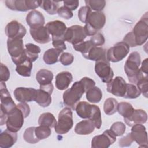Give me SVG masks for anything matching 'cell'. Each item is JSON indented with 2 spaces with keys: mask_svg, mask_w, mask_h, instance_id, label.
Instances as JSON below:
<instances>
[{
  "mask_svg": "<svg viewBox=\"0 0 148 148\" xmlns=\"http://www.w3.org/2000/svg\"><path fill=\"white\" fill-rule=\"evenodd\" d=\"M45 27L51 37H63L67 29L65 24L60 20L48 22Z\"/></svg>",
  "mask_w": 148,
  "mask_h": 148,
  "instance_id": "ffe728a7",
  "label": "cell"
},
{
  "mask_svg": "<svg viewBox=\"0 0 148 148\" xmlns=\"http://www.w3.org/2000/svg\"><path fill=\"white\" fill-rule=\"evenodd\" d=\"M25 116L23 111L17 106L12 110L8 114L6 122L8 130L17 132L20 131L24 124Z\"/></svg>",
  "mask_w": 148,
  "mask_h": 148,
  "instance_id": "52a82bcc",
  "label": "cell"
},
{
  "mask_svg": "<svg viewBox=\"0 0 148 148\" xmlns=\"http://www.w3.org/2000/svg\"><path fill=\"white\" fill-rule=\"evenodd\" d=\"M38 124L40 125L47 126L50 128H54L57 124L54 116L49 112L43 113L39 117Z\"/></svg>",
  "mask_w": 148,
  "mask_h": 148,
  "instance_id": "f546056e",
  "label": "cell"
},
{
  "mask_svg": "<svg viewBox=\"0 0 148 148\" xmlns=\"http://www.w3.org/2000/svg\"><path fill=\"white\" fill-rule=\"evenodd\" d=\"M51 94L42 89L36 90L35 101L39 105L43 108L49 106L51 103Z\"/></svg>",
  "mask_w": 148,
  "mask_h": 148,
  "instance_id": "484cf974",
  "label": "cell"
},
{
  "mask_svg": "<svg viewBox=\"0 0 148 148\" xmlns=\"http://www.w3.org/2000/svg\"><path fill=\"white\" fill-rule=\"evenodd\" d=\"M73 79L72 75L68 71L58 73L56 76V87L59 90H64L68 88Z\"/></svg>",
  "mask_w": 148,
  "mask_h": 148,
  "instance_id": "7402d4cb",
  "label": "cell"
},
{
  "mask_svg": "<svg viewBox=\"0 0 148 148\" xmlns=\"http://www.w3.org/2000/svg\"><path fill=\"white\" fill-rule=\"evenodd\" d=\"M86 36L87 35L85 32L84 27L74 25L67 28L63 38L65 41H67L74 45L83 42Z\"/></svg>",
  "mask_w": 148,
  "mask_h": 148,
  "instance_id": "ba28073f",
  "label": "cell"
},
{
  "mask_svg": "<svg viewBox=\"0 0 148 148\" xmlns=\"http://www.w3.org/2000/svg\"><path fill=\"white\" fill-rule=\"evenodd\" d=\"M140 93H142L143 96L146 98H147V93H148V77L145 76L142 78L140 80L138 81L137 84H136Z\"/></svg>",
  "mask_w": 148,
  "mask_h": 148,
  "instance_id": "f6af8a7d",
  "label": "cell"
},
{
  "mask_svg": "<svg viewBox=\"0 0 148 148\" xmlns=\"http://www.w3.org/2000/svg\"><path fill=\"white\" fill-rule=\"evenodd\" d=\"M148 59L146 58L143 60V61L142 63V66L140 68V71L142 72L145 75H147V71H148Z\"/></svg>",
  "mask_w": 148,
  "mask_h": 148,
  "instance_id": "9f6ffc18",
  "label": "cell"
},
{
  "mask_svg": "<svg viewBox=\"0 0 148 148\" xmlns=\"http://www.w3.org/2000/svg\"><path fill=\"white\" fill-rule=\"evenodd\" d=\"M52 45L54 48L62 51L66 49L63 37H52Z\"/></svg>",
  "mask_w": 148,
  "mask_h": 148,
  "instance_id": "bcb514c9",
  "label": "cell"
},
{
  "mask_svg": "<svg viewBox=\"0 0 148 148\" xmlns=\"http://www.w3.org/2000/svg\"><path fill=\"white\" fill-rule=\"evenodd\" d=\"M84 57L86 59L96 62L102 59L106 58V51L101 47L93 46Z\"/></svg>",
  "mask_w": 148,
  "mask_h": 148,
  "instance_id": "83f0119b",
  "label": "cell"
},
{
  "mask_svg": "<svg viewBox=\"0 0 148 148\" xmlns=\"http://www.w3.org/2000/svg\"><path fill=\"white\" fill-rule=\"evenodd\" d=\"M63 51L56 48H51L46 50L43 57L44 62L47 65H53L58 61V57Z\"/></svg>",
  "mask_w": 148,
  "mask_h": 148,
  "instance_id": "f1b7e54d",
  "label": "cell"
},
{
  "mask_svg": "<svg viewBox=\"0 0 148 148\" xmlns=\"http://www.w3.org/2000/svg\"><path fill=\"white\" fill-rule=\"evenodd\" d=\"M0 87L1 110L8 114L17 105L12 99L4 82H1Z\"/></svg>",
  "mask_w": 148,
  "mask_h": 148,
  "instance_id": "7c38bea8",
  "label": "cell"
},
{
  "mask_svg": "<svg viewBox=\"0 0 148 148\" xmlns=\"http://www.w3.org/2000/svg\"><path fill=\"white\" fill-rule=\"evenodd\" d=\"M80 82L82 83L83 86H84V88L86 90V92L88 90H90L92 87H94L95 85V82L92 79H91V78H89L88 77H83L80 80Z\"/></svg>",
  "mask_w": 148,
  "mask_h": 148,
  "instance_id": "816d5d0a",
  "label": "cell"
},
{
  "mask_svg": "<svg viewBox=\"0 0 148 148\" xmlns=\"http://www.w3.org/2000/svg\"><path fill=\"white\" fill-rule=\"evenodd\" d=\"M95 72L101 80L105 83H109L113 77L114 73L110 67L109 61L106 58L95 62Z\"/></svg>",
  "mask_w": 148,
  "mask_h": 148,
  "instance_id": "30bf717a",
  "label": "cell"
},
{
  "mask_svg": "<svg viewBox=\"0 0 148 148\" xmlns=\"http://www.w3.org/2000/svg\"><path fill=\"white\" fill-rule=\"evenodd\" d=\"M1 82H6L10 77V71L8 68L3 63H1Z\"/></svg>",
  "mask_w": 148,
  "mask_h": 148,
  "instance_id": "f907efd6",
  "label": "cell"
},
{
  "mask_svg": "<svg viewBox=\"0 0 148 148\" xmlns=\"http://www.w3.org/2000/svg\"><path fill=\"white\" fill-rule=\"evenodd\" d=\"M90 119L94 124L95 127L97 129H99L102 125V119H101V113L99 108L95 105H92V113Z\"/></svg>",
  "mask_w": 148,
  "mask_h": 148,
  "instance_id": "d590c367",
  "label": "cell"
},
{
  "mask_svg": "<svg viewBox=\"0 0 148 148\" xmlns=\"http://www.w3.org/2000/svg\"><path fill=\"white\" fill-rule=\"evenodd\" d=\"M32 69V62L29 59H27L21 64L16 66V71L20 75L24 77H29Z\"/></svg>",
  "mask_w": 148,
  "mask_h": 148,
  "instance_id": "4dcf8cb0",
  "label": "cell"
},
{
  "mask_svg": "<svg viewBox=\"0 0 148 148\" xmlns=\"http://www.w3.org/2000/svg\"><path fill=\"white\" fill-rule=\"evenodd\" d=\"M6 6L12 10L27 12L31 9H35L40 6L42 1L36 0H13L5 1Z\"/></svg>",
  "mask_w": 148,
  "mask_h": 148,
  "instance_id": "9c48e42d",
  "label": "cell"
},
{
  "mask_svg": "<svg viewBox=\"0 0 148 148\" xmlns=\"http://www.w3.org/2000/svg\"><path fill=\"white\" fill-rule=\"evenodd\" d=\"M116 140V136L110 130L105 131L102 134L95 136L91 140L92 148H108Z\"/></svg>",
  "mask_w": 148,
  "mask_h": 148,
  "instance_id": "8fae6325",
  "label": "cell"
},
{
  "mask_svg": "<svg viewBox=\"0 0 148 148\" xmlns=\"http://www.w3.org/2000/svg\"><path fill=\"white\" fill-rule=\"evenodd\" d=\"M17 140V132L5 130L0 134V147L9 148L12 147Z\"/></svg>",
  "mask_w": 148,
  "mask_h": 148,
  "instance_id": "603a6c76",
  "label": "cell"
},
{
  "mask_svg": "<svg viewBox=\"0 0 148 148\" xmlns=\"http://www.w3.org/2000/svg\"><path fill=\"white\" fill-rule=\"evenodd\" d=\"M30 34L33 39L40 44H45L51 40L50 35L45 26L30 28Z\"/></svg>",
  "mask_w": 148,
  "mask_h": 148,
  "instance_id": "ac0fdd59",
  "label": "cell"
},
{
  "mask_svg": "<svg viewBox=\"0 0 148 148\" xmlns=\"http://www.w3.org/2000/svg\"><path fill=\"white\" fill-rule=\"evenodd\" d=\"M7 49L12 60L17 59L25 53V48L22 39H10L7 40Z\"/></svg>",
  "mask_w": 148,
  "mask_h": 148,
  "instance_id": "9a60e30c",
  "label": "cell"
},
{
  "mask_svg": "<svg viewBox=\"0 0 148 148\" xmlns=\"http://www.w3.org/2000/svg\"><path fill=\"white\" fill-rule=\"evenodd\" d=\"M58 15L66 20H69L73 17V13L71 10L65 7L64 6L58 8L57 10Z\"/></svg>",
  "mask_w": 148,
  "mask_h": 148,
  "instance_id": "c3c4849f",
  "label": "cell"
},
{
  "mask_svg": "<svg viewBox=\"0 0 148 148\" xmlns=\"http://www.w3.org/2000/svg\"><path fill=\"white\" fill-rule=\"evenodd\" d=\"M91 12V9L88 6L86 5L81 7L78 11V17L80 21L83 23H86Z\"/></svg>",
  "mask_w": 148,
  "mask_h": 148,
  "instance_id": "ee69618b",
  "label": "cell"
},
{
  "mask_svg": "<svg viewBox=\"0 0 148 148\" xmlns=\"http://www.w3.org/2000/svg\"><path fill=\"white\" fill-rule=\"evenodd\" d=\"M134 109L132 105L128 102H121L118 103L117 112L124 118L130 117L133 113Z\"/></svg>",
  "mask_w": 148,
  "mask_h": 148,
  "instance_id": "e575fe53",
  "label": "cell"
},
{
  "mask_svg": "<svg viewBox=\"0 0 148 148\" xmlns=\"http://www.w3.org/2000/svg\"><path fill=\"white\" fill-rule=\"evenodd\" d=\"M84 92L86 90L82 83L80 81L75 82L70 88L64 92L62 95L64 104L71 109L75 110Z\"/></svg>",
  "mask_w": 148,
  "mask_h": 148,
  "instance_id": "3957f363",
  "label": "cell"
},
{
  "mask_svg": "<svg viewBox=\"0 0 148 148\" xmlns=\"http://www.w3.org/2000/svg\"><path fill=\"white\" fill-rule=\"evenodd\" d=\"M90 40L95 46H102L105 42L103 35L101 33H97L94 35L92 36Z\"/></svg>",
  "mask_w": 148,
  "mask_h": 148,
  "instance_id": "681fc988",
  "label": "cell"
},
{
  "mask_svg": "<svg viewBox=\"0 0 148 148\" xmlns=\"http://www.w3.org/2000/svg\"><path fill=\"white\" fill-rule=\"evenodd\" d=\"M25 51L28 58L33 62L39 57V53H40V48L33 43H27L25 46Z\"/></svg>",
  "mask_w": 148,
  "mask_h": 148,
  "instance_id": "d6a6232c",
  "label": "cell"
},
{
  "mask_svg": "<svg viewBox=\"0 0 148 148\" xmlns=\"http://www.w3.org/2000/svg\"><path fill=\"white\" fill-rule=\"evenodd\" d=\"M64 5L65 7L67 8L69 10H75L79 6V1L77 0H72V1H63Z\"/></svg>",
  "mask_w": 148,
  "mask_h": 148,
  "instance_id": "db71d44e",
  "label": "cell"
},
{
  "mask_svg": "<svg viewBox=\"0 0 148 148\" xmlns=\"http://www.w3.org/2000/svg\"><path fill=\"white\" fill-rule=\"evenodd\" d=\"M147 120L146 112L142 109H134L132 114L128 117L124 118V120L129 127L136 124H143Z\"/></svg>",
  "mask_w": 148,
  "mask_h": 148,
  "instance_id": "d6986e66",
  "label": "cell"
},
{
  "mask_svg": "<svg viewBox=\"0 0 148 148\" xmlns=\"http://www.w3.org/2000/svg\"><path fill=\"white\" fill-rule=\"evenodd\" d=\"M13 93L17 101L26 103L35 101L36 90L31 87H17L14 90Z\"/></svg>",
  "mask_w": 148,
  "mask_h": 148,
  "instance_id": "e0dca14e",
  "label": "cell"
},
{
  "mask_svg": "<svg viewBox=\"0 0 148 148\" xmlns=\"http://www.w3.org/2000/svg\"><path fill=\"white\" fill-rule=\"evenodd\" d=\"M73 125V116L71 109L68 107L64 108L58 114V121L54 127V130L58 134H65L70 131Z\"/></svg>",
  "mask_w": 148,
  "mask_h": 148,
  "instance_id": "5b68a950",
  "label": "cell"
},
{
  "mask_svg": "<svg viewBox=\"0 0 148 148\" xmlns=\"http://www.w3.org/2000/svg\"><path fill=\"white\" fill-rule=\"evenodd\" d=\"M106 17L101 12H93L90 14L84 29L87 36H93L105 24Z\"/></svg>",
  "mask_w": 148,
  "mask_h": 148,
  "instance_id": "277c9868",
  "label": "cell"
},
{
  "mask_svg": "<svg viewBox=\"0 0 148 148\" xmlns=\"http://www.w3.org/2000/svg\"><path fill=\"white\" fill-rule=\"evenodd\" d=\"M26 22L30 28H34L44 26L45 20L41 12L36 10H32L27 15Z\"/></svg>",
  "mask_w": 148,
  "mask_h": 148,
  "instance_id": "44dd1931",
  "label": "cell"
},
{
  "mask_svg": "<svg viewBox=\"0 0 148 148\" xmlns=\"http://www.w3.org/2000/svg\"><path fill=\"white\" fill-rule=\"evenodd\" d=\"M140 91L135 84L127 83V87L124 98L129 99H134L139 97L140 95Z\"/></svg>",
  "mask_w": 148,
  "mask_h": 148,
  "instance_id": "ab89813d",
  "label": "cell"
},
{
  "mask_svg": "<svg viewBox=\"0 0 148 148\" xmlns=\"http://www.w3.org/2000/svg\"><path fill=\"white\" fill-rule=\"evenodd\" d=\"M36 79L40 86H46L52 84L53 72L46 69H40L36 74Z\"/></svg>",
  "mask_w": 148,
  "mask_h": 148,
  "instance_id": "d4e9b609",
  "label": "cell"
},
{
  "mask_svg": "<svg viewBox=\"0 0 148 148\" xmlns=\"http://www.w3.org/2000/svg\"><path fill=\"white\" fill-rule=\"evenodd\" d=\"M102 98V92L98 87H93L86 92V98L91 103H98Z\"/></svg>",
  "mask_w": 148,
  "mask_h": 148,
  "instance_id": "1f68e13d",
  "label": "cell"
},
{
  "mask_svg": "<svg viewBox=\"0 0 148 148\" xmlns=\"http://www.w3.org/2000/svg\"><path fill=\"white\" fill-rule=\"evenodd\" d=\"M95 126L90 120H84L76 124L75 127V132L80 135H87L94 131Z\"/></svg>",
  "mask_w": 148,
  "mask_h": 148,
  "instance_id": "cb8c5ba5",
  "label": "cell"
},
{
  "mask_svg": "<svg viewBox=\"0 0 148 148\" xmlns=\"http://www.w3.org/2000/svg\"><path fill=\"white\" fill-rule=\"evenodd\" d=\"M35 134L37 138L40 140L48 138L51 133L50 127L44 125H39L35 127Z\"/></svg>",
  "mask_w": 148,
  "mask_h": 148,
  "instance_id": "b9f144b4",
  "label": "cell"
},
{
  "mask_svg": "<svg viewBox=\"0 0 148 148\" xmlns=\"http://www.w3.org/2000/svg\"><path fill=\"white\" fill-rule=\"evenodd\" d=\"M118 102L113 98H107L103 104V111L107 115H112L117 112Z\"/></svg>",
  "mask_w": 148,
  "mask_h": 148,
  "instance_id": "836d02e7",
  "label": "cell"
},
{
  "mask_svg": "<svg viewBox=\"0 0 148 148\" xmlns=\"http://www.w3.org/2000/svg\"><path fill=\"white\" fill-rule=\"evenodd\" d=\"M140 60L139 53L134 51L130 53L124 64V71L129 82L133 83V84H136L142 78L147 76V75L143 73L139 69Z\"/></svg>",
  "mask_w": 148,
  "mask_h": 148,
  "instance_id": "7a4b0ae2",
  "label": "cell"
},
{
  "mask_svg": "<svg viewBox=\"0 0 148 148\" xmlns=\"http://www.w3.org/2000/svg\"><path fill=\"white\" fill-rule=\"evenodd\" d=\"M130 51V46L125 42L116 43L107 51L106 57L108 61L117 62L124 59Z\"/></svg>",
  "mask_w": 148,
  "mask_h": 148,
  "instance_id": "8992f818",
  "label": "cell"
},
{
  "mask_svg": "<svg viewBox=\"0 0 148 148\" xmlns=\"http://www.w3.org/2000/svg\"><path fill=\"white\" fill-rule=\"evenodd\" d=\"M17 106L24 113L25 118L29 116V114L30 113V108H29V105L28 104H27L26 103H22V102H21L20 103H18V105H17Z\"/></svg>",
  "mask_w": 148,
  "mask_h": 148,
  "instance_id": "11a10c76",
  "label": "cell"
},
{
  "mask_svg": "<svg viewBox=\"0 0 148 148\" xmlns=\"http://www.w3.org/2000/svg\"><path fill=\"white\" fill-rule=\"evenodd\" d=\"M131 131V135L140 147H147V134L145 127L142 124H136L133 125Z\"/></svg>",
  "mask_w": 148,
  "mask_h": 148,
  "instance_id": "2e32d148",
  "label": "cell"
},
{
  "mask_svg": "<svg viewBox=\"0 0 148 148\" xmlns=\"http://www.w3.org/2000/svg\"><path fill=\"white\" fill-rule=\"evenodd\" d=\"M75 110L80 117L82 119H89L92 113V105L86 101H81L76 105Z\"/></svg>",
  "mask_w": 148,
  "mask_h": 148,
  "instance_id": "4316f807",
  "label": "cell"
},
{
  "mask_svg": "<svg viewBox=\"0 0 148 148\" xmlns=\"http://www.w3.org/2000/svg\"><path fill=\"white\" fill-rule=\"evenodd\" d=\"M134 140L131 135V134H128L126 136L121 138L119 141V145L121 147H127L131 146Z\"/></svg>",
  "mask_w": 148,
  "mask_h": 148,
  "instance_id": "f5cc1de1",
  "label": "cell"
},
{
  "mask_svg": "<svg viewBox=\"0 0 148 148\" xmlns=\"http://www.w3.org/2000/svg\"><path fill=\"white\" fill-rule=\"evenodd\" d=\"M74 60V56L69 53H63L59 58L60 62L64 66L71 65Z\"/></svg>",
  "mask_w": 148,
  "mask_h": 148,
  "instance_id": "7dc6e473",
  "label": "cell"
},
{
  "mask_svg": "<svg viewBox=\"0 0 148 148\" xmlns=\"http://www.w3.org/2000/svg\"><path fill=\"white\" fill-rule=\"evenodd\" d=\"M148 38V17L146 12L137 22L132 31L126 35V41L130 47L140 46Z\"/></svg>",
  "mask_w": 148,
  "mask_h": 148,
  "instance_id": "6da1fadb",
  "label": "cell"
},
{
  "mask_svg": "<svg viewBox=\"0 0 148 148\" xmlns=\"http://www.w3.org/2000/svg\"><path fill=\"white\" fill-rule=\"evenodd\" d=\"M126 130L125 125L120 121L114 123L110 128V130L116 136H122Z\"/></svg>",
  "mask_w": 148,
  "mask_h": 148,
  "instance_id": "7bdbcfd3",
  "label": "cell"
},
{
  "mask_svg": "<svg viewBox=\"0 0 148 148\" xmlns=\"http://www.w3.org/2000/svg\"><path fill=\"white\" fill-rule=\"evenodd\" d=\"M35 127L27 128L23 134V138L25 142L31 144L36 143L39 141L35 134Z\"/></svg>",
  "mask_w": 148,
  "mask_h": 148,
  "instance_id": "74e56055",
  "label": "cell"
},
{
  "mask_svg": "<svg viewBox=\"0 0 148 148\" xmlns=\"http://www.w3.org/2000/svg\"><path fill=\"white\" fill-rule=\"evenodd\" d=\"M5 32L8 38L23 39L25 35V27L16 20H13L8 23L5 28Z\"/></svg>",
  "mask_w": 148,
  "mask_h": 148,
  "instance_id": "4fadbf2b",
  "label": "cell"
},
{
  "mask_svg": "<svg viewBox=\"0 0 148 148\" xmlns=\"http://www.w3.org/2000/svg\"><path fill=\"white\" fill-rule=\"evenodd\" d=\"M59 1H43L41 8L50 15H54L57 13L58 9Z\"/></svg>",
  "mask_w": 148,
  "mask_h": 148,
  "instance_id": "8d00e7d4",
  "label": "cell"
},
{
  "mask_svg": "<svg viewBox=\"0 0 148 148\" xmlns=\"http://www.w3.org/2000/svg\"><path fill=\"white\" fill-rule=\"evenodd\" d=\"M127 87V83L121 76H116L107 84L108 92L120 97H124Z\"/></svg>",
  "mask_w": 148,
  "mask_h": 148,
  "instance_id": "5bb4252c",
  "label": "cell"
},
{
  "mask_svg": "<svg viewBox=\"0 0 148 148\" xmlns=\"http://www.w3.org/2000/svg\"><path fill=\"white\" fill-rule=\"evenodd\" d=\"M93 46H94L90 40L83 41L78 44L73 45V49L77 51L80 52L83 57H84L88 53V52Z\"/></svg>",
  "mask_w": 148,
  "mask_h": 148,
  "instance_id": "f35d334b",
  "label": "cell"
},
{
  "mask_svg": "<svg viewBox=\"0 0 148 148\" xmlns=\"http://www.w3.org/2000/svg\"><path fill=\"white\" fill-rule=\"evenodd\" d=\"M84 2L86 6L95 12H101L106 5V1L104 0H86Z\"/></svg>",
  "mask_w": 148,
  "mask_h": 148,
  "instance_id": "60d3db41",
  "label": "cell"
}]
</instances>
